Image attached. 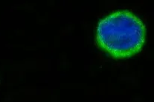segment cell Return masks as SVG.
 Returning a JSON list of instances; mask_svg holds the SVG:
<instances>
[{"mask_svg":"<svg viewBox=\"0 0 154 102\" xmlns=\"http://www.w3.org/2000/svg\"><path fill=\"white\" fill-rule=\"evenodd\" d=\"M145 38V26L140 19L128 10L111 13L100 20L97 28L98 45L117 59L139 53Z\"/></svg>","mask_w":154,"mask_h":102,"instance_id":"obj_1","label":"cell"}]
</instances>
